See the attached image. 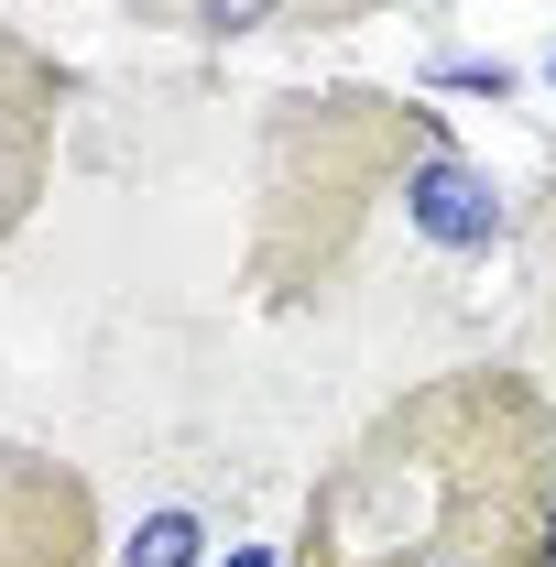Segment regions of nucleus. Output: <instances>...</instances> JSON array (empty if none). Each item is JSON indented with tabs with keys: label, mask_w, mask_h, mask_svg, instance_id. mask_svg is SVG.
Wrapping results in <instances>:
<instances>
[{
	"label": "nucleus",
	"mask_w": 556,
	"mask_h": 567,
	"mask_svg": "<svg viewBox=\"0 0 556 567\" xmlns=\"http://www.w3.org/2000/svg\"><path fill=\"white\" fill-rule=\"evenodd\" d=\"M556 393L513 360H447L306 481L284 567H546Z\"/></svg>",
	"instance_id": "nucleus-1"
},
{
	"label": "nucleus",
	"mask_w": 556,
	"mask_h": 567,
	"mask_svg": "<svg viewBox=\"0 0 556 567\" xmlns=\"http://www.w3.org/2000/svg\"><path fill=\"white\" fill-rule=\"evenodd\" d=\"M447 110L415 87H274L251 132V229H240V295L262 317H317L360 274L371 218L404 208L425 153H447Z\"/></svg>",
	"instance_id": "nucleus-2"
},
{
	"label": "nucleus",
	"mask_w": 556,
	"mask_h": 567,
	"mask_svg": "<svg viewBox=\"0 0 556 567\" xmlns=\"http://www.w3.org/2000/svg\"><path fill=\"white\" fill-rule=\"evenodd\" d=\"M66 110H76V66L44 44V33L0 22V240H22L33 208L55 197Z\"/></svg>",
	"instance_id": "nucleus-3"
},
{
	"label": "nucleus",
	"mask_w": 556,
	"mask_h": 567,
	"mask_svg": "<svg viewBox=\"0 0 556 567\" xmlns=\"http://www.w3.org/2000/svg\"><path fill=\"white\" fill-rule=\"evenodd\" d=\"M99 557H110L99 481L33 436H0V567H99Z\"/></svg>",
	"instance_id": "nucleus-4"
},
{
	"label": "nucleus",
	"mask_w": 556,
	"mask_h": 567,
	"mask_svg": "<svg viewBox=\"0 0 556 567\" xmlns=\"http://www.w3.org/2000/svg\"><path fill=\"white\" fill-rule=\"evenodd\" d=\"M393 218L415 229L436 262H481V251H502V240H513V208H502L491 164H470L459 142L415 164V186H404V208H393Z\"/></svg>",
	"instance_id": "nucleus-5"
},
{
	"label": "nucleus",
	"mask_w": 556,
	"mask_h": 567,
	"mask_svg": "<svg viewBox=\"0 0 556 567\" xmlns=\"http://www.w3.org/2000/svg\"><path fill=\"white\" fill-rule=\"evenodd\" d=\"M121 11L186 44H251V33H349L382 0H121Z\"/></svg>",
	"instance_id": "nucleus-6"
},
{
	"label": "nucleus",
	"mask_w": 556,
	"mask_h": 567,
	"mask_svg": "<svg viewBox=\"0 0 556 567\" xmlns=\"http://www.w3.org/2000/svg\"><path fill=\"white\" fill-rule=\"evenodd\" d=\"M208 557H218V524L197 502H153L132 535L110 546V567H208Z\"/></svg>",
	"instance_id": "nucleus-7"
},
{
	"label": "nucleus",
	"mask_w": 556,
	"mask_h": 567,
	"mask_svg": "<svg viewBox=\"0 0 556 567\" xmlns=\"http://www.w3.org/2000/svg\"><path fill=\"white\" fill-rule=\"evenodd\" d=\"M535 251H546V360H556V153H546V197H535Z\"/></svg>",
	"instance_id": "nucleus-8"
},
{
	"label": "nucleus",
	"mask_w": 556,
	"mask_h": 567,
	"mask_svg": "<svg viewBox=\"0 0 556 567\" xmlns=\"http://www.w3.org/2000/svg\"><path fill=\"white\" fill-rule=\"evenodd\" d=\"M436 87H470V99H513V66H436Z\"/></svg>",
	"instance_id": "nucleus-9"
},
{
	"label": "nucleus",
	"mask_w": 556,
	"mask_h": 567,
	"mask_svg": "<svg viewBox=\"0 0 556 567\" xmlns=\"http://www.w3.org/2000/svg\"><path fill=\"white\" fill-rule=\"evenodd\" d=\"M208 567H284V546H218Z\"/></svg>",
	"instance_id": "nucleus-10"
},
{
	"label": "nucleus",
	"mask_w": 556,
	"mask_h": 567,
	"mask_svg": "<svg viewBox=\"0 0 556 567\" xmlns=\"http://www.w3.org/2000/svg\"><path fill=\"white\" fill-rule=\"evenodd\" d=\"M546 567H556V524H546Z\"/></svg>",
	"instance_id": "nucleus-11"
},
{
	"label": "nucleus",
	"mask_w": 556,
	"mask_h": 567,
	"mask_svg": "<svg viewBox=\"0 0 556 567\" xmlns=\"http://www.w3.org/2000/svg\"><path fill=\"white\" fill-rule=\"evenodd\" d=\"M546 87H556V55H546Z\"/></svg>",
	"instance_id": "nucleus-12"
}]
</instances>
